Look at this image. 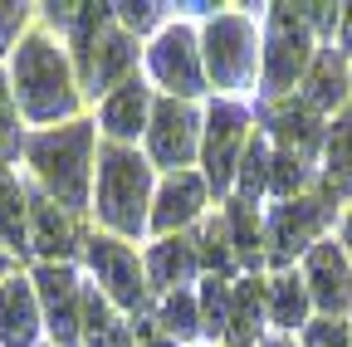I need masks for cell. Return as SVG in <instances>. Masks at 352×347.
Returning <instances> with one entry per match:
<instances>
[{
    "mask_svg": "<svg viewBox=\"0 0 352 347\" xmlns=\"http://www.w3.org/2000/svg\"><path fill=\"white\" fill-rule=\"evenodd\" d=\"M25 205H30V254L39 265H69L74 249L83 245L78 240V225L64 205H54L39 186L25 181Z\"/></svg>",
    "mask_w": 352,
    "mask_h": 347,
    "instance_id": "cell-10",
    "label": "cell"
},
{
    "mask_svg": "<svg viewBox=\"0 0 352 347\" xmlns=\"http://www.w3.org/2000/svg\"><path fill=\"white\" fill-rule=\"evenodd\" d=\"M83 254L94 265L103 293L127 313H142L147 309V284H142V269H138V254H132L118 235H88L83 240Z\"/></svg>",
    "mask_w": 352,
    "mask_h": 347,
    "instance_id": "cell-7",
    "label": "cell"
},
{
    "mask_svg": "<svg viewBox=\"0 0 352 347\" xmlns=\"http://www.w3.org/2000/svg\"><path fill=\"white\" fill-rule=\"evenodd\" d=\"M10 93H15V108L30 127H59V122H74L78 113V78H74V64H69V49L50 30H30L15 54H10Z\"/></svg>",
    "mask_w": 352,
    "mask_h": 347,
    "instance_id": "cell-1",
    "label": "cell"
},
{
    "mask_svg": "<svg viewBox=\"0 0 352 347\" xmlns=\"http://www.w3.org/2000/svg\"><path fill=\"white\" fill-rule=\"evenodd\" d=\"M196 269H201V259H196V240H182V235L157 240V245H152V254H147V279H152L157 289H166V293L186 289V284L196 279Z\"/></svg>",
    "mask_w": 352,
    "mask_h": 347,
    "instance_id": "cell-18",
    "label": "cell"
},
{
    "mask_svg": "<svg viewBox=\"0 0 352 347\" xmlns=\"http://www.w3.org/2000/svg\"><path fill=\"white\" fill-rule=\"evenodd\" d=\"M328 215H333V196H294L284 205H274L270 215V259L274 265H289V259L298 249L314 245V235L328 225Z\"/></svg>",
    "mask_w": 352,
    "mask_h": 347,
    "instance_id": "cell-9",
    "label": "cell"
},
{
    "mask_svg": "<svg viewBox=\"0 0 352 347\" xmlns=\"http://www.w3.org/2000/svg\"><path fill=\"white\" fill-rule=\"evenodd\" d=\"M235 177H240V201L254 205L259 191L270 186V147H264L259 137L245 142V157H240V166H235Z\"/></svg>",
    "mask_w": 352,
    "mask_h": 347,
    "instance_id": "cell-29",
    "label": "cell"
},
{
    "mask_svg": "<svg viewBox=\"0 0 352 347\" xmlns=\"http://www.w3.org/2000/svg\"><path fill=\"white\" fill-rule=\"evenodd\" d=\"M25 161H30V186H39L54 205L69 215L88 210V186H94V122H64L25 137Z\"/></svg>",
    "mask_w": 352,
    "mask_h": 347,
    "instance_id": "cell-2",
    "label": "cell"
},
{
    "mask_svg": "<svg viewBox=\"0 0 352 347\" xmlns=\"http://www.w3.org/2000/svg\"><path fill=\"white\" fill-rule=\"evenodd\" d=\"M259 59V34L245 15H215L206 25V64L215 89H250Z\"/></svg>",
    "mask_w": 352,
    "mask_h": 347,
    "instance_id": "cell-6",
    "label": "cell"
},
{
    "mask_svg": "<svg viewBox=\"0 0 352 347\" xmlns=\"http://www.w3.org/2000/svg\"><path fill=\"white\" fill-rule=\"evenodd\" d=\"M147 196H152V166L132 147H98V191L94 210L108 225V235H142L147 230Z\"/></svg>",
    "mask_w": 352,
    "mask_h": 347,
    "instance_id": "cell-3",
    "label": "cell"
},
{
    "mask_svg": "<svg viewBox=\"0 0 352 347\" xmlns=\"http://www.w3.org/2000/svg\"><path fill=\"white\" fill-rule=\"evenodd\" d=\"M245 127H250V113L240 103H210V117H206V186H215V196H226L230 181H235V161L245 157Z\"/></svg>",
    "mask_w": 352,
    "mask_h": 347,
    "instance_id": "cell-8",
    "label": "cell"
},
{
    "mask_svg": "<svg viewBox=\"0 0 352 347\" xmlns=\"http://www.w3.org/2000/svg\"><path fill=\"white\" fill-rule=\"evenodd\" d=\"M201 205H206V181L196 177V171H171V177L162 181V191H157L152 230L157 235H171V230L191 225L196 215H201Z\"/></svg>",
    "mask_w": 352,
    "mask_h": 347,
    "instance_id": "cell-17",
    "label": "cell"
},
{
    "mask_svg": "<svg viewBox=\"0 0 352 347\" xmlns=\"http://www.w3.org/2000/svg\"><path fill=\"white\" fill-rule=\"evenodd\" d=\"M83 347H132V328L113 318L108 293L83 284Z\"/></svg>",
    "mask_w": 352,
    "mask_h": 347,
    "instance_id": "cell-22",
    "label": "cell"
},
{
    "mask_svg": "<svg viewBox=\"0 0 352 347\" xmlns=\"http://www.w3.org/2000/svg\"><path fill=\"white\" fill-rule=\"evenodd\" d=\"M0 245L15 259L30 254V205H25V177L0 166Z\"/></svg>",
    "mask_w": 352,
    "mask_h": 347,
    "instance_id": "cell-19",
    "label": "cell"
},
{
    "mask_svg": "<svg viewBox=\"0 0 352 347\" xmlns=\"http://www.w3.org/2000/svg\"><path fill=\"white\" fill-rule=\"evenodd\" d=\"M342 98H347L342 54H333V49L314 54V64H308V74H303V103L314 108V113H328V108H338Z\"/></svg>",
    "mask_w": 352,
    "mask_h": 347,
    "instance_id": "cell-21",
    "label": "cell"
},
{
    "mask_svg": "<svg viewBox=\"0 0 352 347\" xmlns=\"http://www.w3.org/2000/svg\"><path fill=\"white\" fill-rule=\"evenodd\" d=\"M226 230H230V245H235V265H250V269H259V259H264V240H259V215H254V205H245L240 196L230 201V210H226Z\"/></svg>",
    "mask_w": 352,
    "mask_h": 347,
    "instance_id": "cell-26",
    "label": "cell"
},
{
    "mask_svg": "<svg viewBox=\"0 0 352 347\" xmlns=\"http://www.w3.org/2000/svg\"><path fill=\"white\" fill-rule=\"evenodd\" d=\"M157 323H162V333H166L171 342H186V337H196V333H201V303H196L186 289H176V293H166V298H162Z\"/></svg>",
    "mask_w": 352,
    "mask_h": 347,
    "instance_id": "cell-27",
    "label": "cell"
},
{
    "mask_svg": "<svg viewBox=\"0 0 352 347\" xmlns=\"http://www.w3.org/2000/svg\"><path fill=\"white\" fill-rule=\"evenodd\" d=\"M10 274H15V254H10L6 245H0V284H6Z\"/></svg>",
    "mask_w": 352,
    "mask_h": 347,
    "instance_id": "cell-38",
    "label": "cell"
},
{
    "mask_svg": "<svg viewBox=\"0 0 352 347\" xmlns=\"http://www.w3.org/2000/svg\"><path fill=\"white\" fill-rule=\"evenodd\" d=\"M338 34H342V54H352V5H342V20H338Z\"/></svg>",
    "mask_w": 352,
    "mask_h": 347,
    "instance_id": "cell-37",
    "label": "cell"
},
{
    "mask_svg": "<svg viewBox=\"0 0 352 347\" xmlns=\"http://www.w3.org/2000/svg\"><path fill=\"white\" fill-rule=\"evenodd\" d=\"M152 74L166 83V89L176 98H196L206 93V74H201V54H196V34L186 25H171L157 34V45H152Z\"/></svg>",
    "mask_w": 352,
    "mask_h": 347,
    "instance_id": "cell-11",
    "label": "cell"
},
{
    "mask_svg": "<svg viewBox=\"0 0 352 347\" xmlns=\"http://www.w3.org/2000/svg\"><path fill=\"white\" fill-rule=\"evenodd\" d=\"M303 347H352V328L342 318H318V323H308Z\"/></svg>",
    "mask_w": 352,
    "mask_h": 347,
    "instance_id": "cell-33",
    "label": "cell"
},
{
    "mask_svg": "<svg viewBox=\"0 0 352 347\" xmlns=\"http://www.w3.org/2000/svg\"><path fill=\"white\" fill-rule=\"evenodd\" d=\"M314 64V30L294 5H270V34H264V98L289 93Z\"/></svg>",
    "mask_w": 352,
    "mask_h": 347,
    "instance_id": "cell-4",
    "label": "cell"
},
{
    "mask_svg": "<svg viewBox=\"0 0 352 347\" xmlns=\"http://www.w3.org/2000/svg\"><path fill=\"white\" fill-rule=\"evenodd\" d=\"M20 108H15V93H10V74L0 69V166H10L20 152H25V127H20Z\"/></svg>",
    "mask_w": 352,
    "mask_h": 347,
    "instance_id": "cell-28",
    "label": "cell"
},
{
    "mask_svg": "<svg viewBox=\"0 0 352 347\" xmlns=\"http://www.w3.org/2000/svg\"><path fill=\"white\" fill-rule=\"evenodd\" d=\"M196 133H201V117L191 103L182 98H166L157 103L152 113V127H147V142H152V157L171 171H182L191 157H196Z\"/></svg>",
    "mask_w": 352,
    "mask_h": 347,
    "instance_id": "cell-12",
    "label": "cell"
},
{
    "mask_svg": "<svg viewBox=\"0 0 352 347\" xmlns=\"http://www.w3.org/2000/svg\"><path fill=\"white\" fill-rule=\"evenodd\" d=\"M303 15L308 30H318V34H333V25L342 20V5H294Z\"/></svg>",
    "mask_w": 352,
    "mask_h": 347,
    "instance_id": "cell-35",
    "label": "cell"
},
{
    "mask_svg": "<svg viewBox=\"0 0 352 347\" xmlns=\"http://www.w3.org/2000/svg\"><path fill=\"white\" fill-rule=\"evenodd\" d=\"M264 117H270V133H274V142H279V157H294V161H314V152L323 147V117L308 108L303 98L294 103H279V108H264Z\"/></svg>",
    "mask_w": 352,
    "mask_h": 347,
    "instance_id": "cell-14",
    "label": "cell"
},
{
    "mask_svg": "<svg viewBox=\"0 0 352 347\" xmlns=\"http://www.w3.org/2000/svg\"><path fill=\"white\" fill-rule=\"evenodd\" d=\"M259 347H294L289 337H270V342H259Z\"/></svg>",
    "mask_w": 352,
    "mask_h": 347,
    "instance_id": "cell-39",
    "label": "cell"
},
{
    "mask_svg": "<svg viewBox=\"0 0 352 347\" xmlns=\"http://www.w3.org/2000/svg\"><path fill=\"white\" fill-rule=\"evenodd\" d=\"M264 284L250 274L240 284H230V318H226V342L230 347H254L259 328H264Z\"/></svg>",
    "mask_w": 352,
    "mask_h": 347,
    "instance_id": "cell-20",
    "label": "cell"
},
{
    "mask_svg": "<svg viewBox=\"0 0 352 347\" xmlns=\"http://www.w3.org/2000/svg\"><path fill=\"white\" fill-rule=\"evenodd\" d=\"M147 113H152V89H147L142 78H127V83H118V89L103 98L98 122H103L108 142L127 147L138 133H147Z\"/></svg>",
    "mask_w": 352,
    "mask_h": 347,
    "instance_id": "cell-16",
    "label": "cell"
},
{
    "mask_svg": "<svg viewBox=\"0 0 352 347\" xmlns=\"http://www.w3.org/2000/svg\"><path fill=\"white\" fill-rule=\"evenodd\" d=\"M303 284H308V298H314L328 318H338L352 303V265H347V254L338 245H314V249H308Z\"/></svg>",
    "mask_w": 352,
    "mask_h": 347,
    "instance_id": "cell-13",
    "label": "cell"
},
{
    "mask_svg": "<svg viewBox=\"0 0 352 347\" xmlns=\"http://www.w3.org/2000/svg\"><path fill=\"white\" fill-rule=\"evenodd\" d=\"M30 25H34V5H0V54H15Z\"/></svg>",
    "mask_w": 352,
    "mask_h": 347,
    "instance_id": "cell-32",
    "label": "cell"
},
{
    "mask_svg": "<svg viewBox=\"0 0 352 347\" xmlns=\"http://www.w3.org/2000/svg\"><path fill=\"white\" fill-rule=\"evenodd\" d=\"M132 347H171V337L162 333V323H152V318H142L138 328H132Z\"/></svg>",
    "mask_w": 352,
    "mask_h": 347,
    "instance_id": "cell-36",
    "label": "cell"
},
{
    "mask_svg": "<svg viewBox=\"0 0 352 347\" xmlns=\"http://www.w3.org/2000/svg\"><path fill=\"white\" fill-rule=\"evenodd\" d=\"M342 240H347V249H352V215H347V230H342Z\"/></svg>",
    "mask_w": 352,
    "mask_h": 347,
    "instance_id": "cell-40",
    "label": "cell"
},
{
    "mask_svg": "<svg viewBox=\"0 0 352 347\" xmlns=\"http://www.w3.org/2000/svg\"><path fill=\"white\" fill-rule=\"evenodd\" d=\"M264 309H270V323L298 328L308 318V284L298 274H279L274 284H264Z\"/></svg>",
    "mask_w": 352,
    "mask_h": 347,
    "instance_id": "cell-24",
    "label": "cell"
},
{
    "mask_svg": "<svg viewBox=\"0 0 352 347\" xmlns=\"http://www.w3.org/2000/svg\"><path fill=\"white\" fill-rule=\"evenodd\" d=\"M162 10H166V5H132V0H127V5H113V20H118L127 34H142V30H152V25L162 20Z\"/></svg>",
    "mask_w": 352,
    "mask_h": 347,
    "instance_id": "cell-34",
    "label": "cell"
},
{
    "mask_svg": "<svg viewBox=\"0 0 352 347\" xmlns=\"http://www.w3.org/2000/svg\"><path fill=\"white\" fill-rule=\"evenodd\" d=\"M226 318H230V284L206 279V289H201V333L226 337Z\"/></svg>",
    "mask_w": 352,
    "mask_h": 347,
    "instance_id": "cell-30",
    "label": "cell"
},
{
    "mask_svg": "<svg viewBox=\"0 0 352 347\" xmlns=\"http://www.w3.org/2000/svg\"><path fill=\"white\" fill-rule=\"evenodd\" d=\"M323 181H328V196H352V117H338L323 137Z\"/></svg>",
    "mask_w": 352,
    "mask_h": 347,
    "instance_id": "cell-23",
    "label": "cell"
},
{
    "mask_svg": "<svg viewBox=\"0 0 352 347\" xmlns=\"http://www.w3.org/2000/svg\"><path fill=\"white\" fill-rule=\"evenodd\" d=\"M30 284L54 347H83V279L69 265H34Z\"/></svg>",
    "mask_w": 352,
    "mask_h": 347,
    "instance_id": "cell-5",
    "label": "cell"
},
{
    "mask_svg": "<svg viewBox=\"0 0 352 347\" xmlns=\"http://www.w3.org/2000/svg\"><path fill=\"white\" fill-rule=\"evenodd\" d=\"M303 181H308V166L303 161H294V157H274L270 161V191L279 201H294L303 191Z\"/></svg>",
    "mask_w": 352,
    "mask_h": 347,
    "instance_id": "cell-31",
    "label": "cell"
},
{
    "mask_svg": "<svg viewBox=\"0 0 352 347\" xmlns=\"http://www.w3.org/2000/svg\"><path fill=\"white\" fill-rule=\"evenodd\" d=\"M196 259H201V269H210V279H230L235 274V245H230V230H226V215H215V221L201 225Z\"/></svg>",
    "mask_w": 352,
    "mask_h": 347,
    "instance_id": "cell-25",
    "label": "cell"
},
{
    "mask_svg": "<svg viewBox=\"0 0 352 347\" xmlns=\"http://www.w3.org/2000/svg\"><path fill=\"white\" fill-rule=\"evenodd\" d=\"M44 318H39V298L25 274H10L0 284V347H39Z\"/></svg>",
    "mask_w": 352,
    "mask_h": 347,
    "instance_id": "cell-15",
    "label": "cell"
}]
</instances>
